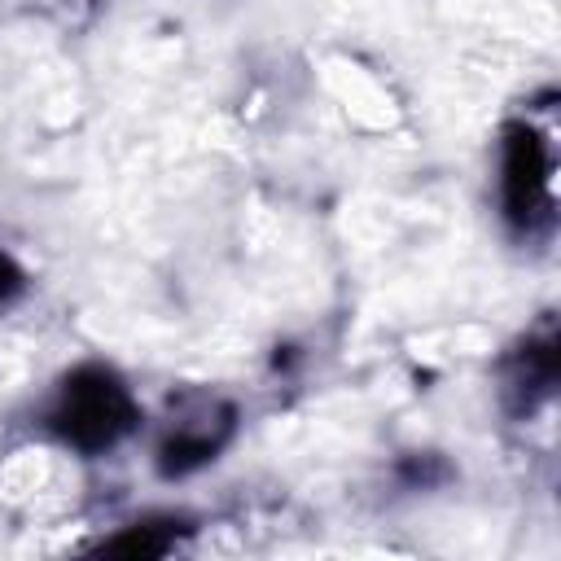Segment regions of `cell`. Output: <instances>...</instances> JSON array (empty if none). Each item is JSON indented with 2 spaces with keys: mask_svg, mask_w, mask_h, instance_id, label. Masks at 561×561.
<instances>
[{
  "mask_svg": "<svg viewBox=\"0 0 561 561\" xmlns=\"http://www.w3.org/2000/svg\"><path fill=\"white\" fill-rule=\"evenodd\" d=\"M500 215L517 241H548L557 228V149L552 110L513 118L500 140Z\"/></svg>",
  "mask_w": 561,
  "mask_h": 561,
  "instance_id": "6da1fadb",
  "label": "cell"
},
{
  "mask_svg": "<svg viewBox=\"0 0 561 561\" xmlns=\"http://www.w3.org/2000/svg\"><path fill=\"white\" fill-rule=\"evenodd\" d=\"M140 425V403L127 381L105 364H83L61 377L44 408V430L83 456H101L118 447Z\"/></svg>",
  "mask_w": 561,
  "mask_h": 561,
  "instance_id": "7a4b0ae2",
  "label": "cell"
},
{
  "mask_svg": "<svg viewBox=\"0 0 561 561\" xmlns=\"http://www.w3.org/2000/svg\"><path fill=\"white\" fill-rule=\"evenodd\" d=\"M237 434V408L219 394L188 390L171 399V412L158 434V469L162 478H184L202 465H210L228 438Z\"/></svg>",
  "mask_w": 561,
  "mask_h": 561,
  "instance_id": "3957f363",
  "label": "cell"
},
{
  "mask_svg": "<svg viewBox=\"0 0 561 561\" xmlns=\"http://www.w3.org/2000/svg\"><path fill=\"white\" fill-rule=\"evenodd\" d=\"M557 386V337L552 320L539 324V333H526V342L504 359V403L517 416H530L539 403L552 399Z\"/></svg>",
  "mask_w": 561,
  "mask_h": 561,
  "instance_id": "277c9868",
  "label": "cell"
},
{
  "mask_svg": "<svg viewBox=\"0 0 561 561\" xmlns=\"http://www.w3.org/2000/svg\"><path fill=\"white\" fill-rule=\"evenodd\" d=\"M22 285H26V276H22V267L0 250V302H9L13 294H22Z\"/></svg>",
  "mask_w": 561,
  "mask_h": 561,
  "instance_id": "5b68a950",
  "label": "cell"
}]
</instances>
